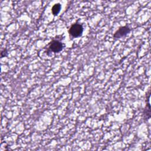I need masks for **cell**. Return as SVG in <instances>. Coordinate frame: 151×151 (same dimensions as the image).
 Returning a JSON list of instances; mask_svg holds the SVG:
<instances>
[{
  "instance_id": "cell-1",
  "label": "cell",
  "mask_w": 151,
  "mask_h": 151,
  "mask_svg": "<svg viewBox=\"0 0 151 151\" xmlns=\"http://www.w3.org/2000/svg\"><path fill=\"white\" fill-rule=\"evenodd\" d=\"M83 32V25L80 24H73L68 30L70 35L73 38H77L81 36Z\"/></svg>"
},
{
  "instance_id": "cell-2",
  "label": "cell",
  "mask_w": 151,
  "mask_h": 151,
  "mask_svg": "<svg viewBox=\"0 0 151 151\" xmlns=\"http://www.w3.org/2000/svg\"><path fill=\"white\" fill-rule=\"evenodd\" d=\"M63 44L57 40H52L48 44V50L53 52H58L63 48Z\"/></svg>"
},
{
  "instance_id": "cell-3",
  "label": "cell",
  "mask_w": 151,
  "mask_h": 151,
  "mask_svg": "<svg viewBox=\"0 0 151 151\" xmlns=\"http://www.w3.org/2000/svg\"><path fill=\"white\" fill-rule=\"evenodd\" d=\"M130 31V29L127 26H123L119 27V28L115 32L113 37L116 38H120L126 36Z\"/></svg>"
},
{
  "instance_id": "cell-4",
  "label": "cell",
  "mask_w": 151,
  "mask_h": 151,
  "mask_svg": "<svg viewBox=\"0 0 151 151\" xmlns=\"http://www.w3.org/2000/svg\"><path fill=\"white\" fill-rule=\"evenodd\" d=\"M61 6L60 4L57 3L53 5V6L51 8V12L54 15H57L60 11Z\"/></svg>"
},
{
  "instance_id": "cell-5",
  "label": "cell",
  "mask_w": 151,
  "mask_h": 151,
  "mask_svg": "<svg viewBox=\"0 0 151 151\" xmlns=\"http://www.w3.org/2000/svg\"><path fill=\"white\" fill-rule=\"evenodd\" d=\"M3 54H4V56H3V57L6 56V55H7V51H6V49L4 50L1 52V55H2Z\"/></svg>"
}]
</instances>
